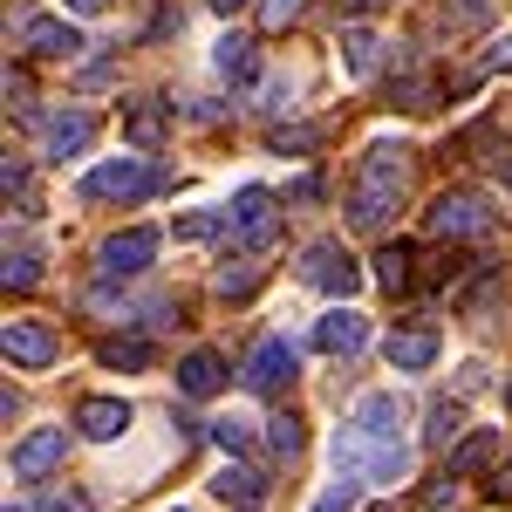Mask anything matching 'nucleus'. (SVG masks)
<instances>
[{
	"label": "nucleus",
	"instance_id": "nucleus-1",
	"mask_svg": "<svg viewBox=\"0 0 512 512\" xmlns=\"http://www.w3.org/2000/svg\"><path fill=\"white\" fill-rule=\"evenodd\" d=\"M403 403L396 396H362L349 410V424L335 437V465L342 478H376V485H403L410 451H403Z\"/></svg>",
	"mask_w": 512,
	"mask_h": 512
},
{
	"label": "nucleus",
	"instance_id": "nucleus-2",
	"mask_svg": "<svg viewBox=\"0 0 512 512\" xmlns=\"http://www.w3.org/2000/svg\"><path fill=\"white\" fill-rule=\"evenodd\" d=\"M403 185H410V164H403V151H390V144H376V151L362 158V171H355L349 219L362 226V233H376V226H383V219L396 212V198H403Z\"/></svg>",
	"mask_w": 512,
	"mask_h": 512
},
{
	"label": "nucleus",
	"instance_id": "nucleus-3",
	"mask_svg": "<svg viewBox=\"0 0 512 512\" xmlns=\"http://www.w3.org/2000/svg\"><path fill=\"white\" fill-rule=\"evenodd\" d=\"M164 185V171L151 158H103L89 178H82V198H117V205H137Z\"/></svg>",
	"mask_w": 512,
	"mask_h": 512
},
{
	"label": "nucleus",
	"instance_id": "nucleus-4",
	"mask_svg": "<svg viewBox=\"0 0 512 512\" xmlns=\"http://www.w3.org/2000/svg\"><path fill=\"white\" fill-rule=\"evenodd\" d=\"M233 246H246V253H267L280 239V198L274 192H260V185H246V192L233 198Z\"/></svg>",
	"mask_w": 512,
	"mask_h": 512
},
{
	"label": "nucleus",
	"instance_id": "nucleus-5",
	"mask_svg": "<svg viewBox=\"0 0 512 512\" xmlns=\"http://www.w3.org/2000/svg\"><path fill=\"white\" fill-rule=\"evenodd\" d=\"M301 280L321 287V294H342V301H349L355 287H362V267L349 260V246H342V239H315V246L301 253Z\"/></svg>",
	"mask_w": 512,
	"mask_h": 512
},
{
	"label": "nucleus",
	"instance_id": "nucleus-6",
	"mask_svg": "<svg viewBox=\"0 0 512 512\" xmlns=\"http://www.w3.org/2000/svg\"><path fill=\"white\" fill-rule=\"evenodd\" d=\"M492 226V212H485V198L472 192H437L431 198V212H424V233L431 239H472Z\"/></svg>",
	"mask_w": 512,
	"mask_h": 512
},
{
	"label": "nucleus",
	"instance_id": "nucleus-7",
	"mask_svg": "<svg viewBox=\"0 0 512 512\" xmlns=\"http://www.w3.org/2000/svg\"><path fill=\"white\" fill-rule=\"evenodd\" d=\"M151 253H158V233H151V226H130V233L103 239L96 274H103V280H130V274H144V267H151Z\"/></svg>",
	"mask_w": 512,
	"mask_h": 512
},
{
	"label": "nucleus",
	"instance_id": "nucleus-8",
	"mask_svg": "<svg viewBox=\"0 0 512 512\" xmlns=\"http://www.w3.org/2000/svg\"><path fill=\"white\" fill-rule=\"evenodd\" d=\"M0 349H7L14 369H48V362L62 355V342H55V328H48V321H7Z\"/></svg>",
	"mask_w": 512,
	"mask_h": 512
},
{
	"label": "nucleus",
	"instance_id": "nucleus-9",
	"mask_svg": "<svg viewBox=\"0 0 512 512\" xmlns=\"http://www.w3.org/2000/svg\"><path fill=\"white\" fill-rule=\"evenodd\" d=\"M21 48L41 55V62H69V55H82V35L69 21H55V14H28L21 21Z\"/></svg>",
	"mask_w": 512,
	"mask_h": 512
},
{
	"label": "nucleus",
	"instance_id": "nucleus-10",
	"mask_svg": "<svg viewBox=\"0 0 512 512\" xmlns=\"http://www.w3.org/2000/svg\"><path fill=\"white\" fill-rule=\"evenodd\" d=\"M62 458H69V431H28L21 444H14V478L35 485V478H48Z\"/></svg>",
	"mask_w": 512,
	"mask_h": 512
},
{
	"label": "nucleus",
	"instance_id": "nucleus-11",
	"mask_svg": "<svg viewBox=\"0 0 512 512\" xmlns=\"http://www.w3.org/2000/svg\"><path fill=\"white\" fill-rule=\"evenodd\" d=\"M287 383H294V349L287 342H260L246 355V390L253 396H280Z\"/></svg>",
	"mask_w": 512,
	"mask_h": 512
},
{
	"label": "nucleus",
	"instance_id": "nucleus-12",
	"mask_svg": "<svg viewBox=\"0 0 512 512\" xmlns=\"http://www.w3.org/2000/svg\"><path fill=\"white\" fill-rule=\"evenodd\" d=\"M76 431L96 437V444H110V437L130 431V403H123V396H82L76 403Z\"/></svg>",
	"mask_w": 512,
	"mask_h": 512
},
{
	"label": "nucleus",
	"instance_id": "nucleus-13",
	"mask_svg": "<svg viewBox=\"0 0 512 512\" xmlns=\"http://www.w3.org/2000/svg\"><path fill=\"white\" fill-rule=\"evenodd\" d=\"M362 335H369V321L355 315V308H335V315L315 321V349L321 355H355V349H362Z\"/></svg>",
	"mask_w": 512,
	"mask_h": 512
},
{
	"label": "nucleus",
	"instance_id": "nucleus-14",
	"mask_svg": "<svg viewBox=\"0 0 512 512\" xmlns=\"http://www.w3.org/2000/svg\"><path fill=\"white\" fill-rule=\"evenodd\" d=\"M212 492H219L233 512H260L267 506V478L253 472V465H226V472L212 478Z\"/></svg>",
	"mask_w": 512,
	"mask_h": 512
},
{
	"label": "nucleus",
	"instance_id": "nucleus-15",
	"mask_svg": "<svg viewBox=\"0 0 512 512\" xmlns=\"http://www.w3.org/2000/svg\"><path fill=\"white\" fill-rule=\"evenodd\" d=\"M89 137H96V117H89V110L48 117V158H76V151H89Z\"/></svg>",
	"mask_w": 512,
	"mask_h": 512
},
{
	"label": "nucleus",
	"instance_id": "nucleus-16",
	"mask_svg": "<svg viewBox=\"0 0 512 512\" xmlns=\"http://www.w3.org/2000/svg\"><path fill=\"white\" fill-rule=\"evenodd\" d=\"M383 355H390V369H431L437 362V335L431 328H403V335L383 342Z\"/></svg>",
	"mask_w": 512,
	"mask_h": 512
},
{
	"label": "nucleus",
	"instance_id": "nucleus-17",
	"mask_svg": "<svg viewBox=\"0 0 512 512\" xmlns=\"http://www.w3.org/2000/svg\"><path fill=\"white\" fill-rule=\"evenodd\" d=\"M219 383H226V362H219L212 349H192L185 362H178V390L185 396H212Z\"/></svg>",
	"mask_w": 512,
	"mask_h": 512
},
{
	"label": "nucleus",
	"instance_id": "nucleus-18",
	"mask_svg": "<svg viewBox=\"0 0 512 512\" xmlns=\"http://www.w3.org/2000/svg\"><path fill=\"white\" fill-rule=\"evenodd\" d=\"M499 444H506L499 431H472L465 444H451V472H444V478H472V472H485V465L499 458Z\"/></svg>",
	"mask_w": 512,
	"mask_h": 512
},
{
	"label": "nucleus",
	"instance_id": "nucleus-19",
	"mask_svg": "<svg viewBox=\"0 0 512 512\" xmlns=\"http://www.w3.org/2000/svg\"><path fill=\"white\" fill-rule=\"evenodd\" d=\"M212 62H219V76L233 82V89H246V82L260 76V55H253V41H246V35H226V41H219V55H212Z\"/></svg>",
	"mask_w": 512,
	"mask_h": 512
},
{
	"label": "nucleus",
	"instance_id": "nucleus-20",
	"mask_svg": "<svg viewBox=\"0 0 512 512\" xmlns=\"http://www.w3.org/2000/svg\"><path fill=\"white\" fill-rule=\"evenodd\" d=\"M383 48H390L383 35H369V28H349V35H342V62H349V76H369V69L383 62Z\"/></svg>",
	"mask_w": 512,
	"mask_h": 512
},
{
	"label": "nucleus",
	"instance_id": "nucleus-21",
	"mask_svg": "<svg viewBox=\"0 0 512 512\" xmlns=\"http://www.w3.org/2000/svg\"><path fill=\"white\" fill-rule=\"evenodd\" d=\"M424 424H431L424 437H431V444H444V451H451V437H458V444L472 437V431H465V410H458L451 396H437V403H431V417H424Z\"/></svg>",
	"mask_w": 512,
	"mask_h": 512
},
{
	"label": "nucleus",
	"instance_id": "nucleus-22",
	"mask_svg": "<svg viewBox=\"0 0 512 512\" xmlns=\"http://www.w3.org/2000/svg\"><path fill=\"white\" fill-rule=\"evenodd\" d=\"M123 137L144 144V151H158V144H164V110H158V103H137V110L123 117Z\"/></svg>",
	"mask_w": 512,
	"mask_h": 512
},
{
	"label": "nucleus",
	"instance_id": "nucleus-23",
	"mask_svg": "<svg viewBox=\"0 0 512 512\" xmlns=\"http://www.w3.org/2000/svg\"><path fill=\"white\" fill-rule=\"evenodd\" d=\"M376 280H383V287H390V294H403V287H410V246H383V253H376Z\"/></svg>",
	"mask_w": 512,
	"mask_h": 512
},
{
	"label": "nucleus",
	"instance_id": "nucleus-24",
	"mask_svg": "<svg viewBox=\"0 0 512 512\" xmlns=\"http://www.w3.org/2000/svg\"><path fill=\"white\" fill-rule=\"evenodd\" d=\"M0 280H7V294H28V287L41 280V260L28 253V246H21V253L7 246V267H0Z\"/></svg>",
	"mask_w": 512,
	"mask_h": 512
},
{
	"label": "nucleus",
	"instance_id": "nucleus-25",
	"mask_svg": "<svg viewBox=\"0 0 512 512\" xmlns=\"http://www.w3.org/2000/svg\"><path fill=\"white\" fill-rule=\"evenodd\" d=\"M96 355H103V369H151V342H123L117 335V342H103Z\"/></svg>",
	"mask_w": 512,
	"mask_h": 512
},
{
	"label": "nucleus",
	"instance_id": "nucleus-26",
	"mask_svg": "<svg viewBox=\"0 0 512 512\" xmlns=\"http://www.w3.org/2000/svg\"><path fill=\"white\" fill-rule=\"evenodd\" d=\"M267 451H274V458H301V417H294V410L267 424Z\"/></svg>",
	"mask_w": 512,
	"mask_h": 512
},
{
	"label": "nucleus",
	"instance_id": "nucleus-27",
	"mask_svg": "<svg viewBox=\"0 0 512 512\" xmlns=\"http://www.w3.org/2000/svg\"><path fill=\"white\" fill-rule=\"evenodd\" d=\"M212 233H233V219L226 212H185L178 219V239H212Z\"/></svg>",
	"mask_w": 512,
	"mask_h": 512
},
{
	"label": "nucleus",
	"instance_id": "nucleus-28",
	"mask_svg": "<svg viewBox=\"0 0 512 512\" xmlns=\"http://www.w3.org/2000/svg\"><path fill=\"white\" fill-rule=\"evenodd\" d=\"M253 287H260V267H246V260L219 274V294H226V301H239V294H253Z\"/></svg>",
	"mask_w": 512,
	"mask_h": 512
},
{
	"label": "nucleus",
	"instance_id": "nucleus-29",
	"mask_svg": "<svg viewBox=\"0 0 512 512\" xmlns=\"http://www.w3.org/2000/svg\"><path fill=\"white\" fill-rule=\"evenodd\" d=\"M321 130L315 123H294V130H274V151H315Z\"/></svg>",
	"mask_w": 512,
	"mask_h": 512
},
{
	"label": "nucleus",
	"instance_id": "nucleus-30",
	"mask_svg": "<svg viewBox=\"0 0 512 512\" xmlns=\"http://www.w3.org/2000/svg\"><path fill=\"white\" fill-rule=\"evenodd\" d=\"M315 512H355V478H335V485L315 499Z\"/></svg>",
	"mask_w": 512,
	"mask_h": 512
},
{
	"label": "nucleus",
	"instance_id": "nucleus-31",
	"mask_svg": "<svg viewBox=\"0 0 512 512\" xmlns=\"http://www.w3.org/2000/svg\"><path fill=\"white\" fill-rule=\"evenodd\" d=\"M212 437H219V444H226V451H246V444H253V431H246V424H239V417H219V424H212Z\"/></svg>",
	"mask_w": 512,
	"mask_h": 512
},
{
	"label": "nucleus",
	"instance_id": "nucleus-32",
	"mask_svg": "<svg viewBox=\"0 0 512 512\" xmlns=\"http://www.w3.org/2000/svg\"><path fill=\"white\" fill-rule=\"evenodd\" d=\"M485 76H512V35L485 48Z\"/></svg>",
	"mask_w": 512,
	"mask_h": 512
},
{
	"label": "nucleus",
	"instance_id": "nucleus-33",
	"mask_svg": "<svg viewBox=\"0 0 512 512\" xmlns=\"http://www.w3.org/2000/svg\"><path fill=\"white\" fill-rule=\"evenodd\" d=\"M458 274H465V260L451 253V260H437V267H431V274H424V280H417V287H451V280H458Z\"/></svg>",
	"mask_w": 512,
	"mask_h": 512
},
{
	"label": "nucleus",
	"instance_id": "nucleus-34",
	"mask_svg": "<svg viewBox=\"0 0 512 512\" xmlns=\"http://www.w3.org/2000/svg\"><path fill=\"white\" fill-rule=\"evenodd\" d=\"M485 14H492V0H458V7H451V28H472Z\"/></svg>",
	"mask_w": 512,
	"mask_h": 512
},
{
	"label": "nucleus",
	"instance_id": "nucleus-35",
	"mask_svg": "<svg viewBox=\"0 0 512 512\" xmlns=\"http://www.w3.org/2000/svg\"><path fill=\"white\" fill-rule=\"evenodd\" d=\"M260 14H267V28H287V21H294V14H301V0H267V7H260Z\"/></svg>",
	"mask_w": 512,
	"mask_h": 512
},
{
	"label": "nucleus",
	"instance_id": "nucleus-36",
	"mask_svg": "<svg viewBox=\"0 0 512 512\" xmlns=\"http://www.w3.org/2000/svg\"><path fill=\"white\" fill-rule=\"evenodd\" d=\"M0 185H7V198H14L21 185H28V164H21V158H7V164H0Z\"/></svg>",
	"mask_w": 512,
	"mask_h": 512
},
{
	"label": "nucleus",
	"instance_id": "nucleus-37",
	"mask_svg": "<svg viewBox=\"0 0 512 512\" xmlns=\"http://www.w3.org/2000/svg\"><path fill=\"white\" fill-rule=\"evenodd\" d=\"M21 103H28V76H14V69H7V110H21Z\"/></svg>",
	"mask_w": 512,
	"mask_h": 512
},
{
	"label": "nucleus",
	"instance_id": "nucleus-38",
	"mask_svg": "<svg viewBox=\"0 0 512 512\" xmlns=\"http://www.w3.org/2000/svg\"><path fill=\"white\" fill-rule=\"evenodd\" d=\"M492 499H512V458L499 465V478H492Z\"/></svg>",
	"mask_w": 512,
	"mask_h": 512
},
{
	"label": "nucleus",
	"instance_id": "nucleus-39",
	"mask_svg": "<svg viewBox=\"0 0 512 512\" xmlns=\"http://www.w3.org/2000/svg\"><path fill=\"white\" fill-rule=\"evenodd\" d=\"M62 7H69V14H103L110 0H62Z\"/></svg>",
	"mask_w": 512,
	"mask_h": 512
},
{
	"label": "nucleus",
	"instance_id": "nucleus-40",
	"mask_svg": "<svg viewBox=\"0 0 512 512\" xmlns=\"http://www.w3.org/2000/svg\"><path fill=\"white\" fill-rule=\"evenodd\" d=\"M349 14H376V7H390V0H342Z\"/></svg>",
	"mask_w": 512,
	"mask_h": 512
},
{
	"label": "nucleus",
	"instance_id": "nucleus-41",
	"mask_svg": "<svg viewBox=\"0 0 512 512\" xmlns=\"http://www.w3.org/2000/svg\"><path fill=\"white\" fill-rule=\"evenodd\" d=\"M205 7H212V14H239L246 0H205Z\"/></svg>",
	"mask_w": 512,
	"mask_h": 512
},
{
	"label": "nucleus",
	"instance_id": "nucleus-42",
	"mask_svg": "<svg viewBox=\"0 0 512 512\" xmlns=\"http://www.w3.org/2000/svg\"><path fill=\"white\" fill-rule=\"evenodd\" d=\"M499 178H506V192H512V151H499Z\"/></svg>",
	"mask_w": 512,
	"mask_h": 512
},
{
	"label": "nucleus",
	"instance_id": "nucleus-43",
	"mask_svg": "<svg viewBox=\"0 0 512 512\" xmlns=\"http://www.w3.org/2000/svg\"><path fill=\"white\" fill-rule=\"evenodd\" d=\"M369 512H396V506H369Z\"/></svg>",
	"mask_w": 512,
	"mask_h": 512
},
{
	"label": "nucleus",
	"instance_id": "nucleus-44",
	"mask_svg": "<svg viewBox=\"0 0 512 512\" xmlns=\"http://www.w3.org/2000/svg\"><path fill=\"white\" fill-rule=\"evenodd\" d=\"M48 512H69V506H48Z\"/></svg>",
	"mask_w": 512,
	"mask_h": 512
},
{
	"label": "nucleus",
	"instance_id": "nucleus-45",
	"mask_svg": "<svg viewBox=\"0 0 512 512\" xmlns=\"http://www.w3.org/2000/svg\"><path fill=\"white\" fill-rule=\"evenodd\" d=\"M506 403H512V383H506Z\"/></svg>",
	"mask_w": 512,
	"mask_h": 512
},
{
	"label": "nucleus",
	"instance_id": "nucleus-46",
	"mask_svg": "<svg viewBox=\"0 0 512 512\" xmlns=\"http://www.w3.org/2000/svg\"><path fill=\"white\" fill-rule=\"evenodd\" d=\"M7 512H21V506H7Z\"/></svg>",
	"mask_w": 512,
	"mask_h": 512
}]
</instances>
